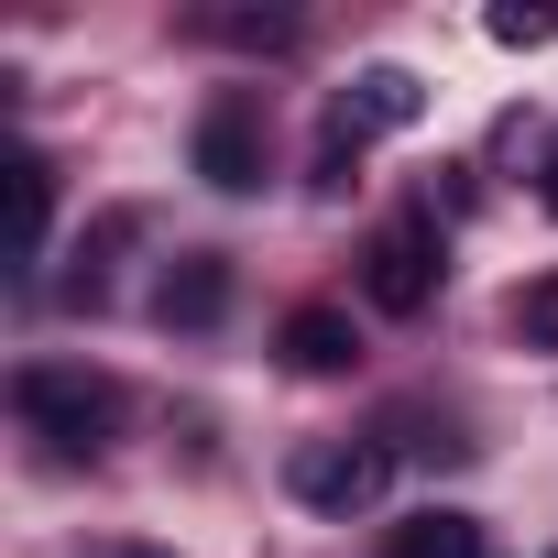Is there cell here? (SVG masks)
Instances as JSON below:
<instances>
[{
    "mask_svg": "<svg viewBox=\"0 0 558 558\" xmlns=\"http://www.w3.org/2000/svg\"><path fill=\"white\" fill-rule=\"evenodd\" d=\"M12 405H23V427L56 438L66 460H99L110 427H121V384L88 373V362H23V373H12Z\"/></svg>",
    "mask_w": 558,
    "mask_h": 558,
    "instance_id": "obj_1",
    "label": "cell"
},
{
    "mask_svg": "<svg viewBox=\"0 0 558 558\" xmlns=\"http://www.w3.org/2000/svg\"><path fill=\"white\" fill-rule=\"evenodd\" d=\"M384 482H395V449H384V438H318V449L286 460V493H296L307 514H373Z\"/></svg>",
    "mask_w": 558,
    "mask_h": 558,
    "instance_id": "obj_2",
    "label": "cell"
},
{
    "mask_svg": "<svg viewBox=\"0 0 558 558\" xmlns=\"http://www.w3.org/2000/svg\"><path fill=\"white\" fill-rule=\"evenodd\" d=\"M362 296H373L384 318H416V307L438 296V208H405V219L373 230V252H362Z\"/></svg>",
    "mask_w": 558,
    "mask_h": 558,
    "instance_id": "obj_3",
    "label": "cell"
},
{
    "mask_svg": "<svg viewBox=\"0 0 558 558\" xmlns=\"http://www.w3.org/2000/svg\"><path fill=\"white\" fill-rule=\"evenodd\" d=\"M427 121V88L405 77V66H362L340 99H329V186H340V165L373 143V132H416Z\"/></svg>",
    "mask_w": 558,
    "mask_h": 558,
    "instance_id": "obj_4",
    "label": "cell"
},
{
    "mask_svg": "<svg viewBox=\"0 0 558 558\" xmlns=\"http://www.w3.org/2000/svg\"><path fill=\"white\" fill-rule=\"evenodd\" d=\"M197 175H208L219 197H252V186H263V99H252V88H219V99L197 110Z\"/></svg>",
    "mask_w": 558,
    "mask_h": 558,
    "instance_id": "obj_5",
    "label": "cell"
},
{
    "mask_svg": "<svg viewBox=\"0 0 558 558\" xmlns=\"http://www.w3.org/2000/svg\"><path fill=\"white\" fill-rule=\"evenodd\" d=\"M154 318L165 329H219L230 318V252H175L165 286H154Z\"/></svg>",
    "mask_w": 558,
    "mask_h": 558,
    "instance_id": "obj_6",
    "label": "cell"
},
{
    "mask_svg": "<svg viewBox=\"0 0 558 558\" xmlns=\"http://www.w3.org/2000/svg\"><path fill=\"white\" fill-rule=\"evenodd\" d=\"M45 241H56V165L45 154H12V263L34 274Z\"/></svg>",
    "mask_w": 558,
    "mask_h": 558,
    "instance_id": "obj_7",
    "label": "cell"
},
{
    "mask_svg": "<svg viewBox=\"0 0 558 558\" xmlns=\"http://www.w3.org/2000/svg\"><path fill=\"white\" fill-rule=\"evenodd\" d=\"M351 351H362V340H351L340 307H296V318H286V373L329 384V373H351Z\"/></svg>",
    "mask_w": 558,
    "mask_h": 558,
    "instance_id": "obj_8",
    "label": "cell"
},
{
    "mask_svg": "<svg viewBox=\"0 0 558 558\" xmlns=\"http://www.w3.org/2000/svg\"><path fill=\"white\" fill-rule=\"evenodd\" d=\"M384 558H493V547H482V525H471V514L427 504V514H405V525L384 536Z\"/></svg>",
    "mask_w": 558,
    "mask_h": 558,
    "instance_id": "obj_9",
    "label": "cell"
},
{
    "mask_svg": "<svg viewBox=\"0 0 558 558\" xmlns=\"http://www.w3.org/2000/svg\"><path fill=\"white\" fill-rule=\"evenodd\" d=\"M504 318H514V340H525V351H558V274L514 286V307H504Z\"/></svg>",
    "mask_w": 558,
    "mask_h": 558,
    "instance_id": "obj_10",
    "label": "cell"
},
{
    "mask_svg": "<svg viewBox=\"0 0 558 558\" xmlns=\"http://www.w3.org/2000/svg\"><path fill=\"white\" fill-rule=\"evenodd\" d=\"M493 45L536 56V45H558V12H547V0H493Z\"/></svg>",
    "mask_w": 558,
    "mask_h": 558,
    "instance_id": "obj_11",
    "label": "cell"
},
{
    "mask_svg": "<svg viewBox=\"0 0 558 558\" xmlns=\"http://www.w3.org/2000/svg\"><path fill=\"white\" fill-rule=\"evenodd\" d=\"M547 208H558V165H547Z\"/></svg>",
    "mask_w": 558,
    "mask_h": 558,
    "instance_id": "obj_12",
    "label": "cell"
},
{
    "mask_svg": "<svg viewBox=\"0 0 558 558\" xmlns=\"http://www.w3.org/2000/svg\"><path fill=\"white\" fill-rule=\"evenodd\" d=\"M547 558H558V547H547Z\"/></svg>",
    "mask_w": 558,
    "mask_h": 558,
    "instance_id": "obj_13",
    "label": "cell"
}]
</instances>
